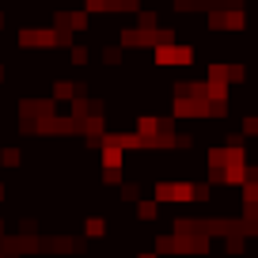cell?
<instances>
[{
  "label": "cell",
  "instance_id": "obj_1",
  "mask_svg": "<svg viewBox=\"0 0 258 258\" xmlns=\"http://www.w3.org/2000/svg\"><path fill=\"white\" fill-rule=\"evenodd\" d=\"M0 163H4V167H16V163H19V148H4Z\"/></svg>",
  "mask_w": 258,
  "mask_h": 258
},
{
  "label": "cell",
  "instance_id": "obj_2",
  "mask_svg": "<svg viewBox=\"0 0 258 258\" xmlns=\"http://www.w3.org/2000/svg\"><path fill=\"white\" fill-rule=\"evenodd\" d=\"M141 220H156V205L152 202H141Z\"/></svg>",
  "mask_w": 258,
  "mask_h": 258
}]
</instances>
